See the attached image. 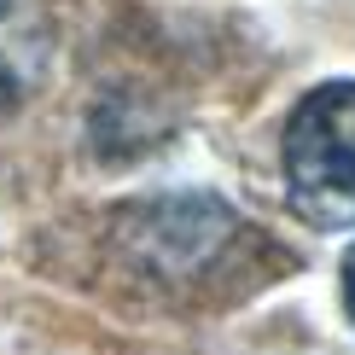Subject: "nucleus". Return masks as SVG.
<instances>
[{
	"mask_svg": "<svg viewBox=\"0 0 355 355\" xmlns=\"http://www.w3.org/2000/svg\"><path fill=\"white\" fill-rule=\"evenodd\" d=\"M344 309H349V320H355V245L344 250Z\"/></svg>",
	"mask_w": 355,
	"mask_h": 355,
	"instance_id": "obj_3",
	"label": "nucleus"
},
{
	"mask_svg": "<svg viewBox=\"0 0 355 355\" xmlns=\"http://www.w3.org/2000/svg\"><path fill=\"white\" fill-rule=\"evenodd\" d=\"M53 53V12L41 0H0V128L24 116V105L47 87Z\"/></svg>",
	"mask_w": 355,
	"mask_h": 355,
	"instance_id": "obj_2",
	"label": "nucleus"
},
{
	"mask_svg": "<svg viewBox=\"0 0 355 355\" xmlns=\"http://www.w3.org/2000/svg\"><path fill=\"white\" fill-rule=\"evenodd\" d=\"M279 164L286 198L309 227H355V82H320L297 99Z\"/></svg>",
	"mask_w": 355,
	"mask_h": 355,
	"instance_id": "obj_1",
	"label": "nucleus"
}]
</instances>
